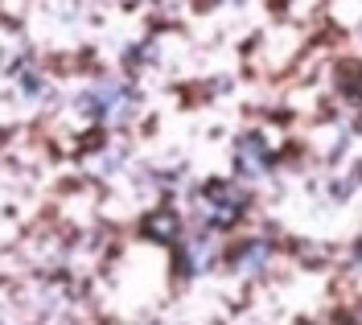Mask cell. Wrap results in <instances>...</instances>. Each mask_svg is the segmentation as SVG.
<instances>
[{"label": "cell", "instance_id": "6da1fadb", "mask_svg": "<svg viewBox=\"0 0 362 325\" xmlns=\"http://www.w3.org/2000/svg\"><path fill=\"white\" fill-rule=\"evenodd\" d=\"M198 210L206 214L210 227H230L239 214H243V194L230 186V182H210L198 194Z\"/></svg>", "mask_w": 362, "mask_h": 325}, {"label": "cell", "instance_id": "7a4b0ae2", "mask_svg": "<svg viewBox=\"0 0 362 325\" xmlns=\"http://www.w3.org/2000/svg\"><path fill=\"white\" fill-rule=\"evenodd\" d=\"M78 107L83 112H95L103 124H119V119H128V112H132V91L124 83H99L90 95L78 99Z\"/></svg>", "mask_w": 362, "mask_h": 325}, {"label": "cell", "instance_id": "3957f363", "mask_svg": "<svg viewBox=\"0 0 362 325\" xmlns=\"http://www.w3.org/2000/svg\"><path fill=\"white\" fill-rule=\"evenodd\" d=\"M235 169H239L243 177H259V173L268 169V144L255 136V132L235 140Z\"/></svg>", "mask_w": 362, "mask_h": 325}, {"label": "cell", "instance_id": "277c9868", "mask_svg": "<svg viewBox=\"0 0 362 325\" xmlns=\"http://www.w3.org/2000/svg\"><path fill=\"white\" fill-rule=\"evenodd\" d=\"M214 259V239L210 235H185L181 239V272H206Z\"/></svg>", "mask_w": 362, "mask_h": 325}, {"label": "cell", "instance_id": "5b68a950", "mask_svg": "<svg viewBox=\"0 0 362 325\" xmlns=\"http://www.w3.org/2000/svg\"><path fill=\"white\" fill-rule=\"evenodd\" d=\"M144 235H148V239H157V243H169V239H177V235H181L177 214H173L169 206L153 210V214L144 218Z\"/></svg>", "mask_w": 362, "mask_h": 325}, {"label": "cell", "instance_id": "8992f818", "mask_svg": "<svg viewBox=\"0 0 362 325\" xmlns=\"http://www.w3.org/2000/svg\"><path fill=\"white\" fill-rule=\"evenodd\" d=\"M264 264H268V243H264V239H255V243H247V247H239V256H235V268H239L243 276H255Z\"/></svg>", "mask_w": 362, "mask_h": 325}, {"label": "cell", "instance_id": "52a82bcc", "mask_svg": "<svg viewBox=\"0 0 362 325\" xmlns=\"http://www.w3.org/2000/svg\"><path fill=\"white\" fill-rule=\"evenodd\" d=\"M45 317H58V313H66L70 309V288L66 284H54V288H42V301H37Z\"/></svg>", "mask_w": 362, "mask_h": 325}, {"label": "cell", "instance_id": "ba28073f", "mask_svg": "<svg viewBox=\"0 0 362 325\" xmlns=\"http://www.w3.org/2000/svg\"><path fill=\"white\" fill-rule=\"evenodd\" d=\"M13 74L25 83V91H29V95H42V91H45V83L37 78V74H29V70H13Z\"/></svg>", "mask_w": 362, "mask_h": 325}, {"label": "cell", "instance_id": "9c48e42d", "mask_svg": "<svg viewBox=\"0 0 362 325\" xmlns=\"http://www.w3.org/2000/svg\"><path fill=\"white\" fill-rule=\"evenodd\" d=\"M358 268H362V247H358Z\"/></svg>", "mask_w": 362, "mask_h": 325}]
</instances>
